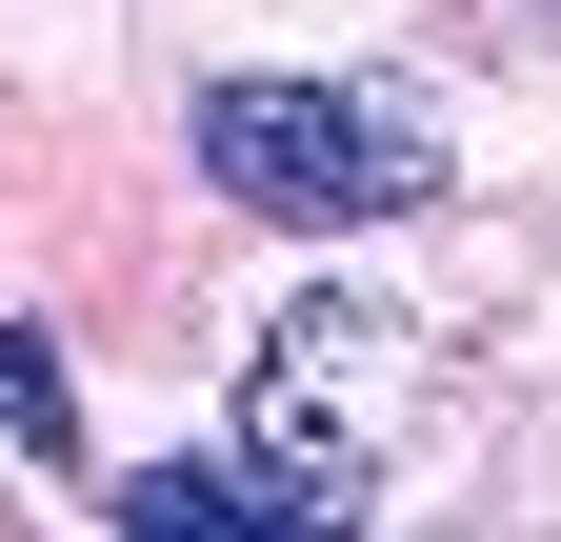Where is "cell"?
Here are the masks:
<instances>
[{
  "label": "cell",
  "mask_w": 561,
  "mask_h": 542,
  "mask_svg": "<svg viewBox=\"0 0 561 542\" xmlns=\"http://www.w3.org/2000/svg\"><path fill=\"white\" fill-rule=\"evenodd\" d=\"M201 181H221L241 222H280V241H341V222H401L442 161H421L401 101L321 81V60H221V81H201Z\"/></svg>",
  "instance_id": "6da1fadb"
},
{
  "label": "cell",
  "mask_w": 561,
  "mask_h": 542,
  "mask_svg": "<svg viewBox=\"0 0 561 542\" xmlns=\"http://www.w3.org/2000/svg\"><path fill=\"white\" fill-rule=\"evenodd\" d=\"M121 522H140V542H181V522H280V483L221 462V442H181V462H121Z\"/></svg>",
  "instance_id": "7a4b0ae2"
},
{
  "label": "cell",
  "mask_w": 561,
  "mask_h": 542,
  "mask_svg": "<svg viewBox=\"0 0 561 542\" xmlns=\"http://www.w3.org/2000/svg\"><path fill=\"white\" fill-rule=\"evenodd\" d=\"M0 442H21V462L81 442V402H60V342H41V321H0Z\"/></svg>",
  "instance_id": "3957f363"
}]
</instances>
